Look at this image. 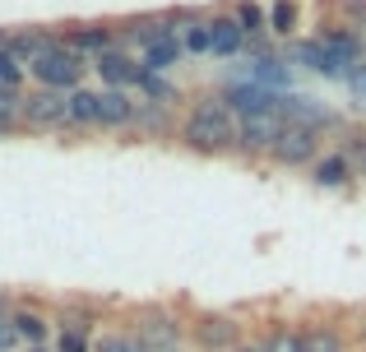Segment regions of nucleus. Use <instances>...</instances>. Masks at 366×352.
Listing matches in <instances>:
<instances>
[{
	"label": "nucleus",
	"instance_id": "f257e3e1",
	"mask_svg": "<svg viewBox=\"0 0 366 352\" xmlns=\"http://www.w3.org/2000/svg\"><path fill=\"white\" fill-rule=\"evenodd\" d=\"M177 144L190 149V154H199V158H227V154H237V116L227 111V102L218 98V93L195 98L186 111H181Z\"/></svg>",
	"mask_w": 366,
	"mask_h": 352
},
{
	"label": "nucleus",
	"instance_id": "f03ea898",
	"mask_svg": "<svg viewBox=\"0 0 366 352\" xmlns=\"http://www.w3.org/2000/svg\"><path fill=\"white\" fill-rule=\"evenodd\" d=\"M125 329L139 338L144 352H181L186 348V320L172 306H139Z\"/></svg>",
	"mask_w": 366,
	"mask_h": 352
},
{
	"label": "nucleus",
	"instance_id": "7ed1b4c3",
	"mask_svg": "<svg viewBox=\"0 0 366 352\" xmlns=\"http://www.w3.org/2000/svg\"><path fill=\"white\" fill-rule=\"evenodd\" d=\"M246 325L227 311H195L186 316V343L195 352H237L246 343Z\"/></svg>",
	"mask_w": 366,
	"mask_h": 352
},
{
	"label": "nucleus",
	"instance_id": "20e7f679",
	"mask_svg": "<svg viewBox=\"0 0 366 352\" xmlns=\"http://www.w3.org/2000/svg\"><path fill=\"white\" fill-rule=\"evenodd\" d=\"M89 70H93V61L79 56V51H70L65 42H56L51 51H42L33 65H28V74L37 79V89H56V93L84 89V74H89Z\"/></svg>",
	"mask_w": 366,
	"mask_h": 352
},
{
	"label": "nucleus",
	"instance_id": "39448f33",
	"mask_svg": "<svg viewBox=\"0 0 366 352\" xmlns=\"http://www.w3.org/2000/svg\"><path fill=\"white\" fill-rule=\"evenodd\" d=\"M278 116L287 126H302V130H315V135H339L343 130V116L334 107H325L320 98H306V93H278Z\"/></svg>",
	"mask_w": 366,
	"mask_h": 352
},
{
	"label": "nucleus",
	"instance_id": "423d86ee",
	"mask_svg": "<svg viewBox=\"0 0 366 352\" xmlns=\"http://www.w3.org/2000/svg\"><path fill=\"white\" fill-rule=\"evenodd\" d=\"M325 154V139L315 135V130H302V126H287L283 121V135L274 139V149H269L264 163L278 167V172H292V167H306L311 172V163Z\"/></svg>",
	"mask_w": 366,
	"mask_h": 352
},
{
	"label": "nucleus",
	"instance_id": "0eeeda50",
	"mask_svg": "<svg viewBox=\"0 0 366 352\" xmlns=\"http://www.w3.org/2000/svg\"><path fill=\"white\" fill-rule=\"evenodd\" d=\"M19 126H28V130H65L70 126V93H56V89L24 93Z\"/></svg>",
	"mask_w": 366,
	"mask_h": 352
},
{
	"label": "nucleus",
	"instance_id": "6e6552de",
	"mask_svg": "<svg viewBox=\"0 0 366 352\" xmlns=\"http://www.w3.org/2000/svg\"><path fill=\"white\" fill-rule=\"evenodd\" d=\"M278 135H283V116H278V111L242 116V121H237V158H246V163H264Z\"/></svg>",
	"mask_w": 366,
	"mask_h": 352
},
{
	"label": "nucleus",
	"instance_id": "1a4fd4ad",
	"mask_svg": "<svg viewBox=\"0 0 366 352\" xmlns=\"http://www.w3.org/2000/svg\"><path fill=\"white\" fill-rule=\"evenodd\" d=\"M283 61L287 65H302V70L320 74V79H343V61L330 51V46L320 42V37H292V42H283Z\"/></svg>",
	"mask_w": 366,
	"mask_h": 352
},
{
	"label": "nucleus",
	"instance_id": "9d476101",
	"mask_svg": "<svg viewBox=\"0 0 366 352\" xmlns=\"http://www.w3.org/2000/svg\"><path fill=\"white\" fill-rule=\"evenodd\" d=\"M218 98L227 102V111H232L237 121H242V116H264V111H278V93L259 89V84H250V79L223 84V89H218Z\"/></svg>",
	"mask_w": 366,
	"mask_h": 352
},
{
	"label": "nucleus",
	"instance_id": "9b49d317",
	"mask_svg": "<svg viewBox=\"0 0 366 352\" xmlns=\"http://www.w3.org/2000/svg\"><path fill=\"white\" fill-rule=\"evenodd\" d=\"M93 70L102 74V84H107V89H125V93H130L134 84H139L144 65H139V56H130L125 46H112V51L93 56Z\"/></svg>",
	"mask_w": 366,
	"mask_h": 352
},
{
	"label": "nucleus",
	"instance_id": "f8f14e48",
	"mask_svg": "<svg viewBox=\"0 0 366 352\" xmlns=\"http://www.w3.org/2000/svg\"><path fill=\"white\" fill-rule=\"evenodd\" d=\"M297 334H302V352H352L348 329L334 320H302Z\"/></svg>",
	"mask_w": 366,
	"mask_h": 352
},
{
	"label": "nucleus",
	"instance_id": "ddd939ff",
	"mask_svg": "<svg viewBox=\"0 0 366 352\" xmlns=\"http://www.w3.org/2000/svg\"><path fill=\"white\" fill-rule=\"evenodd\" d=\"M65 46H70V51H79V56H102V51H112V46H121V33L112 24H74L70 33L61 37Z\"/></svg>",
	"mask_w": 366,
	"mask_h": 352
},
{
	"label": "nucleus",
	"instance_id": "4468645a",
	"mask_svg": "<svg viewBox=\"0 0 366 352\" xmlns=\"http://www.w3.org/2000/svg\"><path fill=\"white\" fill-rule=\"evenodd\" d=\"M177 107H158V102H139L134 107V121H130V130L139 139H177Z\"/></svg>",
	"mask_w": 366,
	"mask_h": 352
},
{
	"label": "nucleus",
	"instance_id": "2eb2a0df",
	"mask_svg": "<svg viewBox=\"0 0 366 352\" xmlns=\"http://www.w3.org/2000/svg\"><path fill=\"white\" fill-rule=\"evenodd\" d=\"M315 37H320V42L343 61V70H352V65L366 61V37L352 33L348 24H320V33H315Z\"/></svg>",
	"mask_w": 366,
	"mask_h": 352
},
{
	"label": "nucleus",
	"instance_id": "dca6fc26",
	"mask_svg": "<svg viewBox=\"0 0 366 352\" xmlns=\"http://www.w3.org/2000/svg\"><path fill=\"white\" fill-rule=\"evenodd\" d=\"M134 107H139V102H134L125 89H102L98 93V126L102 130H130Z\"/></svg>",
	"mask_w": 366,
	"mask_h": 352
},
{
	"label": "nucleus",
	"instance_id": "f3484780",
	"mask_svg": "<svg viewBox=\"0 0 366 352\" xmlns=\"http://www.w3.org/2000/svg\"><path fill=\"white\" fill-rule=\"evenodd\" d=\"M242 79L259 84V89H269V93H292V65H287L283 56H264V61H250L246 65Z\"/></svg>",
	"mask_w": 366,
	"mask_h": 352
},
{
	"label": "nucleus",
	"instance_id": "a211bd4d",
	"mask_svg": "<svg viewBox=\"0 0 366 352\" xmlns=\"http://www.w3.org/2000/svg\"><path fill=\"white\" fill-rule=\"evenodd\" d=\"M311 181H315L320 190H343V186H352V167H348V158H343L339 149H325V154L311 163Z\"/></svg>",
	"mask_w": 366,
	"mask_h": 352
},
{
	"label": "nucleus",
	"instance_id": "6ab92c4d",
	"mask_svg": "<svg viewBox=\"0 0 366 352\" xmlns=\"http://www.w3.org/2000/svg\"><path fill=\"white\" fill-rule=\"evenodd\" d=\"M61 42L56 33H46V28H19V33H9V51L19 56L24 65H33L42 51H51V46Z\"/></svg>",
	"mask_w": 366,
	"mask_h": 352
},
{
	"label": "nucleus",
	"instance_id": "aec40b11",
	"mask_svg": "<svg viewBox=\"0 0 366 352\" xmlns=\"http://www.w3.org/2000/svg\"><path fill=\"white\" fill-rule=\"evenodd\" d=\"M9 329H14V338H24L28 348H42V343H46V334H51V320H46L42 311L14 306V316H9Z\"/></svg>",
	"mask_w": 366,
	"mask_h": 352
},
{
	"label": "nucleus",
	"instance_id": "412c9836",
	"mask_svg": "<svg viewBox=\"0 0 366 352\" xmlns=\"http://www.w3.org/2000/svg\"><path fill=\"white\" fill-rule=\"evenodd\" d=\"M209 28H214V46H209V56H242L246 51V33H242V24H237L232 14L209 19Z\"/></svg>",
	"mask_w": 366,
	"mask_h": 352
},
{
	"label": "nucleus",
	"instance_id": "4be33fe9",
	"mask_svg": "<svg viewBox=\"0 0 366 352\" xmlns=\"http://www.w3.org/2000/svg\"><path fill=\"white\" fill-rule=\"evenodd\" d=\"M181 56H186L181 37H162V42H153V46H144V51H139V65H144V70H153V74H167L172 65H181Z\"/></svg>",
	"mask_w": 366,
	"mask_h": 352
},
{
	"label": "nucleus",
	"instance_id": "5701e85b",
	"mask_svg": "<svg viewBox=\"0 0 366 352\" xmlns=\"http://www.w3.org/2000/svg\"><path fill=\"white\" fill-rule=\"evenodd\" d=\"M134 89H139V102H158V107H177V102H181L177 84H172L167 74H153V70H144Z\"/></svg>",
	"mask_w": 366,
	"mask_h": 352
},
{
	"label": "nucleus",
	"instance_id": "b1692460",
	"mask_svg": "<svg viewBox=\"0 0 366 352\" xmlns=\"http://www.w3.org/2000/svg\"><path fill=\"white\" fill-rule=\"evenodd\" d=\"M334 149H339V154L348 158L352 176H366V130H357V126H343L339 135H334Z\"/></svg>",
	"mask_w": 366,
	"mask_h": 352
},
{
	"label": "nucleus",
	"instance_id": "393cba45",
	"mask_svg": "<svg viewBox=\"0 0 366 352\" xmlns=\"http://www.w3.org/2000/svg\"><path fill=\"white\" fill-rule=\"evenodd\" d=\"M259 343H264V352H302V334L292 320H274L269 329H259Z\"/></svg>",
	"mask_w": 366,
	"mask_h": 352
},
{
	"label": "nucleus",
	"instance_id": "a878e982",
	"mask_svg": "<svg viewBox=\"0 0 366 352\" xmlns=\"http://www.w3.org/2000/svg\"><path fill=\"white\" fill-rule=\"evenodd\" d=\"M70 126L74 130H93L98 126V93L93 89H74L70 93Z\"/></svg>",
	"mask_w": 366,
	"mask_h": 352
},
{
	"label": "nucleus",
	"instance_id": "bb28decb",
	"mask_svg": "<svg viewBox=\"0 0 366 352\" xmlns=\"http://www.w3.org/2000/svg\"><path fill=\"white\" fill-rule=\"evenodd\" d=\"M232 19L242 24V33H246V37L269 33V9H264V5H255V0H237V5H232Z\"/></svg>",
	"mask_w": 366,
	"mask_h": 352
},
{
	"label": "nucleus",
	"instance_id": "cd10ccee",
	"mask_svg": "<svg viewBox=\"0 0 366 352\" xmlns=\"http://www.w3.org/2000/svg\"><path fill=\"white\" fill-rule=\"evenodd\" d=\"M269 33L283 37V42L297 37V5L292 0H274V5H269Z\"/></svg>",
	"mask_w": 366,
	"mask_h": 352
},
{
	"label": "nucleus",
	"instance_id": "c85d7f7f",
	"mask_svg": "<svg viewBox=\"0 0 366 352\" xmlns=\"http://www.w3.org/2000/svg\"><path fill=\"white\" fill-rule=\"evenodd\" d=\"M93 352H144V348L130 329H107V334L93 338Z\"/></svg>",
	"mask_w": 366,
	"mask_h": 352
},
{
	"label": "nucleus",
	"instance_id": "c756f323",
	"mask_svg": "<svg viewBox=\"0 0 366 352\" xmlns=\"http://www.w3.org/2000/svg\"><path fill=\"white\" fill-rule=\"evenodd\" d=\"M24 74H28V65L5 46V51H0V84H5V89H19V84H24Z\"/></svg>",
	"mask_w": 366,
	"mask_h": 352
},
{
	"label": "nucleus",
	"instance_id": "7c9ffc66",
	"mask_svg": "<svg viewBox=\"0 0 366 352\" xmlns=\"http://www.w3.org/2000/svg\"><path fill=\"white\" fill-rule=\"evenodd\" d=\"M339 24H348L352 33H362L366 37V0H339Z\"/></svg>",
	"mask_w": 366,
	"mask_h": 352
},
{
	"label": "nucleus",
	"instance_id": "2f4dec72",
	"mask_svg": "<svg viewBox=\"0 0 366 352\" xmlns=\"http://www.w3.org/2000/svg\"><path fill=\"white\" fill-rule=\"evenodd\" d=\"M56 352H93V338L74 334V329H61V334H56Z\"/></svg>",
	"mask_w": 366,
	"mask_h": 352
},
{
	"label": "nucleus",
	"instance_id": "473e14b6",
	"mask_svg": "<svg viewBox=\"0 0 366 352\" xmlns=\"http://www.w3.org/2000/svg\"><path fill=\"white\" fill-rule=\"evenodd\" d=\"M9 316H14V306H9V297H0V352L14 343V329H9Z\"/></svg>",
	"mask_w": 366,
	"mask_h": 352
},
{
	"label": "nucleus",
	"instance_id": "72a5a7b5",
	"mask_svg": "<svg viewBox=\"0 0 366 352\" xmlns=\"http://www.w3.org/2000/svg\"><path fill=\"white\" fill-rule=\"evenodd\" d=\"M343 84L352 89V98H366V61H362V65H352V70L343 74Z\"/></svg>",
	"mask_w": 366,
	"mask_h": 352
},
{
	"label": "nucleus",
	"instance_id": "f704fd0d",
	"mask_svg": "<svg viewBox=\"0 0 366 352\" xmlns=\"http://www.w3.org/2000/svg\"><path fill=\"white\" fill-rule=\"evenodd\" d=\"M237 352H264V343H259V334H250V338H246V343L237 348Z\"/></svg>",
	"mask_w": 366,
	"mask_h": 352
},
{
	"label": "nucleus",
	"instance_id": "c9c22d12",
	"mask_svg": "<svg viewBox=\"0 0 366 352\" xmlns=\"http://www.w3.org/2000/svg\"><path fill=\"white\" fill-rule=\"evenodd\" d=\"M5 46H9V28H0V51H5Z\"/></svg>",
	"mask_w": 366,
	"mask_h": 352
},
{
	"label": "nucleus",
	"instance_id": "e433bc0d",
	"mask_svg": "<svg viewBox=\"0 0 366 352\" xmlns=\"http://www.w3.org/2000/svg\"><path fill=\"white\" fill-rule=\"evenodd\" d=\"M9 130H14V126H0V139H5V135H9Z\"/></svg>",
	"mask_w": 366,
	"mask_h": 352
},
{
	"label": "nucleus",
	"instance_id": "4c0bfd02",
	"mask_svg": "<svg viewBox=\"0 0 366 352\" xmlns=\"http://www.w3.org/2000/svg\"><path fill=\"white\" fill-rule=\"evenodd\" d=\"M28 352H46V348H28Z\"/></svg>",
	"mask_w": 366,
	"mask_h": 352
}]
</instances>
